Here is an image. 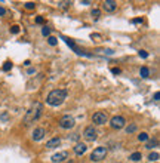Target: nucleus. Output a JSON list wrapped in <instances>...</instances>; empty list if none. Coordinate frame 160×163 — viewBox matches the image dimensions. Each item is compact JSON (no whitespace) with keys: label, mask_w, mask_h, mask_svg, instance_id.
<instances>
[{"label":"nucleus","mask_w":160,"mask_h":163,"mask_svg":"<svg viewBox=\"0 0 160 163\" xmlns=\"http://www.w3.org/2000/svg\"><path fill=\"white\" fill-rule=\"evenodd\" d=\"M65 98H67V89H54L52 92H49L46 102L52 107H58L65 101Z\"/></svg>","instance_id":"nucleus-1"},{"label":"nucleus","mask_w":160,"mask_h":163,"mask_svg":"<svg viewBox=\"0 0 160 163\" xmlns=\"http://www.w3.org/2000/svg\"><path fill=\"white\" fill-rule=\"evenodd\" d=\"M42 111H43V104H42V102H34V104L28 108V111H27V114H25L24 123H25V125H30V123H33L34 120H37V119L40 117Z\"/></svg>","instance_id":"nucleus-2"},{"label":"nucleus","mask_w":160,"mask_h":163,"mask_svg":"<svg viewBox=\"0 0 160 163\" xmlns=\"http://www.w3.org/2000/svg\"><path fill=\"white\" fill-rule=\"evenodd\" d=\"M74 125H76V120L70 114H65L59 119V128H62V129H71V128H74Z\"/></svg>","instance_id":"nucleus-3"},{"label":"nucleus","mask_w":160,"mask_h":163,"mask_svg":"<svg viewBox=\"0 0 160 163\" xmlns=\"http://www.w3.org/2000/svg\"><path fill=\"white\" fill-rule=\"evenodd\" d=\"M105 156H107V147H97L92 151V154H90V160L92 162H101V160L105 159Z\"/></svg>","instance_id":"nucleus-4"},{"label":"nucleus","mask_w":160,"mask_h":163,"mask_svg":"<svg viewBox=\"0 0 160 163\" xmlns=\"http://www.w3.org/2000/svg\"><path fill=\"white\" fill-rule=\"evenodd\" d=\"M125 125H126V120L123 116H114L110 120V126L113 129H122V128H125Z\"/></svg>","instance_id":"nucleus-5"},{"label":"nucleus","mask_w":160,"mask_h":163,"mask_svg":"<svg viewBox=\"0 0 160 163\" xmlns=\"http://www.w3.org/2000/svg\"><path fill=\"white\" fill-rule=\"evenodd\" d=\"M107 120H108L107 113H104V111H97V113L92 116V122H94L95 125H105Z\"/></svg>","instance_id":"nucleus-6"},{"label":"nucleus","mask_w":160,"mask_h":163,"mask_svg":"<svg viewBox=\"0 0 160 163\" xmlns=\"http://www.w3.org/2000/svg\"><path fill=\"white\" fill-rule=\"evenodd\" d=\"M83 136H85L86 139H89V141H95L97 136H98V132H97V129H95L94 126H87V128H85V131H83Z\"/></svg>","instance_id":"nucleus-7"},{"label":"nucleus","mask_w":160,"mask_h":163,"mask_svg":"<svg viewBox=\"0 0 160 163\" xmlns=\"http://www.w3.org/2000/svg\"><path fill=\"white\" fill-rule=\"evenodd\" d=\"M61 37L64 39V42H65V43H67L68 46H70V48H71V49H73V51H74V52H76L77 55H87L86 52H83V51H82V49L79 48V46H77V44H76V43H74V42L71 40V39H68V37H65V36H61Z\"/></svg>","instance_id":"nucleus-8"},{"label":"nucleus","mask_w":160,"mask_h":163,"mask_svg":"<svg viewBox=\"0 0 160 163\" xmlns=\"http://www.w3.org/2000/svg\"><path fill=\"white\" fill-rule=\"evenodd\" d=\"M67 159H68V151H59L51 157V162L52 163H64Z\"/></svg>","instance_id":"nucleus-9"},{"label":"nucleus","mask_w":160,"mask_h":163,"mask_svg":"<svg viewBox=\"0 0 160 163\" xmlns=\"http://www.w3.org/2000/svg\"><path fill=\"white\" fill-rule=\"evenodd\" d=\"M102 9L105 12H114L117 9V2H114V0H105L102 3Z\"/></svg>","instance_id":"nucleus-10"},{"label":"nucleus","mask_w":160,"mask_h":163,"mask_svg":"<svg viewBox=\"0 0 160 163\" xmlns=\"http://www.w3.org/2000/svg\"><path fill=\"white\" fill-rule=\"evenodd\" d=\"M44 135H46V129L44 128H37L33 132V139L34 141H42V139L44 138Z\"/></svg>","instance_id":"nucleus-11"},{"label":"nucleus","mask_w":160,"mask_h":163,"mask_svg":"<svg viewBox=\"0 0 160 163\" xmlns=\"http://www.w3.org/2000/svg\"><path fill=\"white\" fill-rule=\"evenodd\" d=\"M61 144V139L59 138H52V139H49V141L46 143V147L48 148H55V147H58Z\"/></svg>","instance_id":"nucleus-12"},{"label":"nucleus","mask_w":160,"mask_h":163,"mask_svg":"<svg viewBox=\"0 0 160 163\" xmlns=\"http://www.w3.org/2000/svg\"><path fill=\"white\" fill-rule=\"evenodd\" d=\"M85 151H86V145H85L83 143H79V144H76V147H74V153H76L77 156H82Z\"/></svg>","instance_id":"nucleus-13"},{"label":"nucleus","mask_w":160,"mask_h":163,"mask_svg":"<svg viewBox=\"0 0 160 163\" xmlns=\"http://www.w3.org/2000/svg\"><path fill=\"white\" fill-rule=\"evenodd\" d=\"M129 159H130L132 162H138V160H141V159H142V156H141V153H140V151H135V153H132V154L129 156Z\"/></svg>","instance_id":"nucleus-14"},{"label":"nucleus","mask_w":160,"mask_h":163,"mask_svg":"<svg viewBox=\"0 0 160 163\" xmlns=\"http://www.w3.org/2000/svg\"><path fill=\"white\" fill-rule=\"evenodd\" d=\"M140 74H141V77H148L150 76V68L148 67H141V70H140Z\"/></svg>","instance_id":"nucleus-15"},{"label":"nucleus","mask_w":160,"mask_h":163,"mask_svg":"<svg viewBox=\"0 0 160 163\" xmlns=\"http://www.w3.org/2000/svg\"><path fill=\"white\" fill-rule=\"evenodd\" d=\"M48 43H49L51 46H56V44H58V39L54 37V36H49V37H48Z\"/></svg>","instance_id":"nucleus-16"},{"label":"nucleus","mask_w":160,"mask_h":163,"mask_svg":"<svg viewBox=\"0 0 160 163\" xmlns=\"http://www.w3.org/2000/svg\"><path fill=\"white\" fill-rule=\"evenodd\" d=\"M11 68H12V62H11V61H6V62L3 64V67H2L3 71H9Z\"/></svg>","instance_id":"nucleus-17"},{"label":"nucleus","mask_w":160,"mask_h":163,"mask_svg":"<svg viewBox=\"0 0 160 163\" xmlns=\"http://www.w3.org/2000/svg\"><path fill=\"white\" fill-rule=\"evenodd\" d=\"M92 16H94V19H99L101 11H99V9H94V11H92Z\"/></svg>","instance_id":"nucleus-18"},{"label":"nucleus","mask_w":160,"mask_h":163,"mask_svg":"<svg viewBox=\"0 0 160 163\" xmlns=\"http://www.w3.org/2000/svg\"><path fill=\"white\" fill-rule=\"evenodd\" d=\"M42 34H43V36H46V37H49V36H51V28H48V27H43Z\"/></svg>","instance_id":"nucleus-19"},{"label":"nucleus","mask_w":160,"mask_h":163,"mask_svg":"<svg viewBox=\"0 0 160 163\" xmlns=\"http://www.w3.org/2000/svg\"><path fill=\"white\" fill-rule=\"evenodd\" d=\"M138 139H140V141H147V139H148V135H147L145 132H141V135H138Z\"/></svg>","instance_id":"nucleus-20"},{"label":"nucleus","mask_w":160,"mask_h":163,"mask_svg":"<svg viewBox=\"0 0 160 163\" xmlns=\"http://www.w3.org/2000/svg\"><path fill=\"white\" fill-rule=\"evenodd\" d=\"M148 159H150L151 162H156V160L159 159V153H150V156H148Z\"/></svg>","instance_id":"nucleus-21"},{"label":"nucleus","mask_w":160,"mask_h":163,"mask_svg":"<svg viewBox=\"0 0 160 163\" xmlns=\"http://www.w3.org/2000/svg\"><path fill=\"white\" fill-rule=\"evenodd\" d=\"M135 131H136V125H130V126H128V129H126L128 133H133Z\"/></svg>","instance_id":"nucleus-22"},{"label":"nucleus","mask_w":160,"mask_h":163,"mask_svg":"<svg viewBox=\"0 0 160 163\" xmlns=\"http://www.w3.org/2000/svg\"><path fill=\"white\" fill-rule=\"evenodd\" d=\"M34 8H36V3H33V2H27L25 3V9L30 11V9H34Z\"/></svg>","instance_id":"nucleus-23"},{"label":"nucleus","mask_w":160,"mask_h":163,"mask_svg":"<svg viewBox=\"0 0 160 163\" xmlns=\"http://www.w3.org/2000/svg\"><path fill=\"white\" fill-rule=\"evenodd\" d=\"M11 33H12V34H18V33H19V27H18V25H12V27H11Z\"/></svg>","instance_id":"nucleus-24"},{"label":"nucleus","mask_w":160,"mask_h":163,"mask_svg":"<svg viewBox=\"0 0 160 163\" xmlns=\"http://www.w3.org/2000/svg\"><path fill=\"white\" fill-rule=\"evenodd\" d=\"M154 145H157V139H153V141H148V144H147V148H153Z\"/></svg>","instance_id":"nucleus-25"},{"label":"nucleus","mask_w":160,"mask_h":163,"mask_svg":"<svg viewBox=\"0 0 160 163\" xmlns=\"http://www.w3.org/2000/svg\"><path fill=\"white\" fill-rule=\"evenodd\" d=\"M43 22H44V19H43L42 16H37V18H36V24H43Z\"/></svg>","instance_id":"nucleus-26"},{"label":"nucleus","mask_w":160,"mask_h":163,"mask_svg":"<svg viewBox=\"0 0 160 163\" xmlns=\"http://www.w3.org/2000/svg\"><path fill=\"white\" fill-rule=\"evenodd\" d=\"M132 22H133V24H142V19H141V18H136V19H133Z\"/></svg>","instance_id":"nucleus-27"},{"label":"nucleus","mask_w":160,"mask_h":163,"mask_svg":"<svg viewBox=\"0 0 160 163\" xmlns=\"http://www.w3.org/2000/svg\"><path fill=\"white\" fill-rule=\"evenodd\" d=\"M111 73L113 74H119L120 73V68H111Z\"/></svg>","instance_id":"nucleus-28"},{"label":"nucleus","mask_w":160,"mask_h":163,"mask_svg":"<svg viewBox=\"0 0 160 163\" xmlns=\"http://www.w3.org/2000/svg\"><path fill=\"white\" fill-rule=\"evenodd\" d=\"M140 56H142V58H147V56H148V54H147L145 51H140Z\"/></svg>","instance_id":"nucleus-29"},{"label":"nucleus","mask_w":160,"mask_h":163,"mask_svg":"<svg viewBox=\"0 0 160 163\" xmlns=\"http://www.w3.org/2000/svg\"><path fill=\"white\" fill-rule=\"evenodd\" d=\"M3 15H6V9L0 6V16H3Z\"/></svg>","instance_id":"nucleus-30"},{"label":"nucleus","mask_w":160,"mask_h":163,"mask_svg":"<svg viewBox=\"0 0 160 163\" xmlns=\"http://www.w3.org/2000/svg\"><path fill=\"white\" fill-rule=\"evenodd\" d=\"M159 98H160V92H156V94H154V99L159 101Z\"/></svg>","instance_id":"nucleus-31"},{"label":"nucleus","mask_w":160,"mask_h":163,"mask_svg":"<svg viewBox=\"0 0 160 163\" xmlns=\"http://www.w3.org/2000/svg\"><path fill=\"white\" fill-rule=\"evenodd\" d=\"M30 64H31V62H30V61H28V59H27V61H24V65H25V67H28V65H30Z\"/></svg>","instance_id":"nucleus-32"}]
</instances>
